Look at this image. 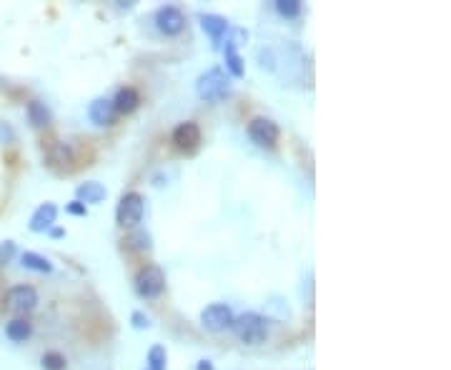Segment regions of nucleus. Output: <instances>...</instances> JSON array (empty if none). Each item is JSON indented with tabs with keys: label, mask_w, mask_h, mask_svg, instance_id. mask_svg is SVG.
<instances>
[{
	"label": "nucleus",
	"mask_w": 451,
	"mask_h": 370,
	"mask_svg": "<svg viewBox=\"0 0 451 370\" xmlns=\"http://www.w3.org/2000/svg\"><path fill=\"white\" fill-rule=\"evenodd\" d=\"M276 11L283 18H296L301 16V3L298 0H276Z\"/></svg>",
	"instance_id": "aec40b11"
},
{
	"label": "nucleus",
	"mask_w": 451,
	"mask_h": 370,
	"mask_svg": "<svg viewBox=\"0 0 451 370\" xmlns=\"http://www.w3.org/2000/svg\"><path fill=\"white\" fill-rule=\"evenodd\" d=\"M51 235H53V238H63V235H66V230H63V228H51Z\"/></svg>",
	"instance_id": "bb28decb"
},
{
	"label": "nucleus",
	"mask_w": 451,
	"mask_h": 370,
	"mask_svg": "<svg viewBox=\"0 0 451 370\" xmlns=\"http://www.w3.org/2000/svg\"><path fill=\"white\" fill-rule=\"evenodd\" d=\"M21 263H23V268L36 270V273H51V270H53L51 260L43 258V255H38V253H23Z\"/></svg>",
	"instance_id": "a211bd4d"
},
{
	"label": "nucleus",
	"mask_w": 451,
	"mask_h": 370,
	"mask_svg": "<svg viewBox=\"0 0 451 370\" xmlns=\"http://www.w3.org/2000/svg\"><path fill=\"white\" fill-rule=\"evenodd\" d=\"M226 68H228V73H231L233 78H243V73H246V68H243V58L238 56L236 46H233L231 41H226Z\"/></svg>",
	"instance_id": "f3484780"
},
{
	"label": "nucleus",
	"mask_w": 451,
	"mask_h": 370,
	"mask_svg": "<svg viewBox=\"0 0 451 370\" xmlns=\"http://www.w3.org/2000/svg\"><path fill=\"white\" fill-rule=\"evenodd\" d=\"M106 195H108L106 185H103V183H98V180H86V183H81V185L76 188V200H81L83 205L103 203V200H106Z\"/></svg>",
	"instance_id": "9b49d317"
},
{
	"label": "nucleus",
	"mask_w": 451,
	"mask_h": 370,
	"mask_svg": "<svg viewBox=\"0 0 451 370\" xmlns=\"http://www.w3.org/2000/svg\"><path fill=\"white\" fill-rule=\"evenodd\" d=\"M113 106H116V113H121V115H131V113L141 106V93L131 86L121 88V91L116 93V98H113Z\"/></svg>",
	"instance_id": "ddd939ff"
},
{
	"label": "nucleus",
	"mask_w": 451,
	"mask_h": 370,
	"mask_svg": "<svg viewBox=\"0 0 451 370\" xmlns=\"http://www.w3.org/2000/svg\"><path fill=\"white\" fill-rule=\"evenodd\" d=\"M156 26H158V31L166 33V36H178V33L183 31V26H186L183 11H181V8H176V6L158 8V13H156Z\"/></svg>",
	"instance_id": "6e6552de"
},
{
	"label": "nucleus",
	"mask_w": 451,
	"mask_h": 370,
	"mask_svg": "<svg viewBox=\"0 0 451 370\" xmlns=\"http://www.w3.org/2000/svg\"><path fill=\"white\" fill-rule=\"evenodd\" d=\"M201 28L208 33L211 41L218 43L221 38L228 33V28H231V26H228V21H226L223 16H216V13H203V16H201Z\"/></svg>",
	"instance_id": "4468645a"
},
{
	"label": "nucleus",
	"mask_w": 451,
	"mask_h": 370,
	"mask_svg": "<svg viewBox=\"0 0 451 370\" xmlns=\"http://www.w3.org/2000/svg\"><path fill=\"white\" fill-rule=\"evenodd\" d=\"M128 243L133 245L136 250H148L151 248V235L146 233V230H136V233L128 238Z\"/></svg>",
	"instance_id": "4be33fe9"
},
{
	"label": "nucleus",
	"mask_w": 451,
	"mask_h": 370,
	"mask_svg": "<svg viewBox=\"0 0 451 370\" xmlns=\"http://www.w3.org/2000/svg\"><path fill=\"white\" fill-rule=\"evenodd\" d=\"M6 305L11 313H18V315L31 313L38 305V290L33 288V285H16V288L8 290Z\"/></svg>",
	"instance_id": "423d86ee"
},
{
	"label": "nucleus",
	"mask_w": 451,
	"mask_h": 370,
	"mask_svg": "<svg viewBox=\"0 0 451 370\" xmlns=\"http://www.w3.org/2000/svg\"><path fill=\"white\" fill-rule=\"evenodd\" d=\"M196 93H198L201 101L206 103H218L228 96V76H226L223 68L213 66L206 73H201L198 81H196Z\"/></svg>",
	"instance_id": "f257e3e1"
},
{
	"label": "nucleus",
	"mask_w": 451,
	"mask_h": 370,
	"mask_svg": "<svg viewBox=\"0 0 451 370\" xmlns=\"http://www.w3.org/2000/svg\"><path fill=\"white\" fill-rule=\"evenodd\" d=\"M143 213H146L143 195L136 193V190H131V193H126L123 198L118 200V208H116V223H118L121 228H136V225L143 220Z\"/></svg>",
	"instance_id": "7ed1b4c3"
},
{
	"label": "nucleus",
	"mask_w": 451,
	"mask_h": 370,
	"mask_svg": "<svg viewBox=\"0 0 451 370\" xmlns=\"http://www.w3.org/2000/svg\"><path fill=\"white\" fill-rule=\"evenodd\" d=\"M173 143H176V148L178 150H183V153H193L196 148H198V143H201V128H198V123H193V120H186V123H178V125L173 128Z\"/></svg>",
	"instance_id": "1a4fd4ad"
},
{
	"label": "nucleus",
	"mask_w": 451,
	"mask_h": 370,
	"mask_svg": "<svg viewBox=\"0 0 451 370\" xmlns=\"http://www.w3.org/2000/svg\"><path fill=\"white\" fill-rule=\"evenodd\" d=\"M66 213L78 215V218H86V215H88V205H83L81 200H71V203L66 205Z\"/></svg>",
	"instance_id": "b1692460"
},
{
	"label": "nucleus",
	"mask_w": 451,
	"mask_h": 370,
	"mask_svg": "<svg viewBox=\"0 0 451 370\" xmlns=\"http://www.w3.org/2000/svg\"><path fill=\"white\" fill-rule=\"evenodd\" d=\"M51 111L43 101H31L28 103V120H31L33 128H46L51 123Z\"/></svg>",
	"instance_id": "2eb2a0df"
},
{
	"label": "nucleus",
	"mask_w": 451,
	"mask_h": 370,
	"mask_svg": "<svg viewBox=\"0 0 451 370\" xmlns=\"http://www.w3.org/2000/svg\"><path fill=\"white\" fill-rule=\"evenodd\" d=\"M41 365H43V370H66L68 368V360H66V355H61V353H56V350H51V353H46L41 358Z\"/></svg>",
	"instance_id": "6ab92c4d"
},
{
	"label": "nucleus",
	"mask_w": 451,
	"mask_h": 370,
	"mask_svg": "<svg viewBox=\"0 0 451 370\" xmlns=\"http://www.w3.org/2000/svg\"><path fill=\"white\" fill-rule=\"evenodd\" d=\"M88 118H91L96 125H113L118 113H116V106H113L111 98H96V101L88 106Z\"/></svg>",
	"instance_id": "9d476101"
},
{
	"label": "nucleus",
	"mask_w": 451,
	"mask_h": 370,
	"mask_svg": "<svg viewBox=\"0 0 451 370\" xmlns=\"http://www.w3.org/2000/svg\"><path fill=\"white\" fill-rule=\"evenodd\" d=\"M31 333H33V325L28 323L26 318H16L6 325V335L13 340V343H23V340L31 338Z\"/></svg>",
	"instance_id": "dca6fc26"
},
{
	"label": "nucleus",
	"mask_w": 451,
	"mask_h": 370,
	"mask_svg": "<svg viewBox=\"0 0 451 370\" xmlns=\"http://www.w3.org/2000/svg\"><path fill=\"white\" fill-rule=\"evenodd\" d=\"M56 218H58V208L53 203L38 205L36 213H33V218H31V230L33 233H46V230L53 228Z\"/></svg>",
	"instance_id": "f8f14e48"
},
{
	"label": "nucleus",
	"mask_w": 451,
	"mask_h": 370,
	"mask_svg": "<svg viewBox=\"0 0 451 370\" xmlns=\"http://www.w3.org/2000/svg\"><path fill=\"white\" fill-rule=\"evenodd\" d=\"M131 320H133L136 328H148V315H143L141 310H136L133 318H131Z\"/></svg>",
	"instance_id": "393cba45"
},
{
	"label": "nucleus",
	"mask_w": 451,
	"mask_h": 370,
	"mask_svg": "<svg viewBox=\"0 0 451 370\" xmlns=\"http://www.w3.org/2000/svg\"><path fill=\"white\" fill-rule=\"evenodd\" d=\"M248 138L261 148H273L278 143V138H281V128L271 118L258 115L248 123Z\"/></svg>",
	"instance_id": "39448f33"
},
{
	"label": "nucleus",
	"mask_w": 451,
	"mask_h": 370,
	"mask_svg": "<svg viewBox=\"0 0 451 370\" xmlns=\"http://www.w3.org/2000/svg\"><path fill=\"white\" fill-rule=\"evenodd\" d=\"M166 288V275L158 265H143L136 275V293L146 300H153L163 293Z\"/></svg>",
	"instance_id": "20e7f679"
},
{
	"label": "nucleus",
	"mask_w": 451,
	"mask_h": 370,
	"mask_svg": "<svg viewBox=\"0 0 451 370\" xmlns=\"http://www.w3.org/2000/svg\"><path fill=\"white\" fill-rule=\"evenodd\" d=\"M148 370H166V350L161 345L148 350Z\"/></svg>",
	"instance_id": "412c9836"
},
{
	"label": "nucleus",
	"mask_w": 451,
	"mask_h": 370,
	"mask_svg": "<svg viewBox=\"0 0 451 370\" xmlns=\"http://www.w3.org/2000/svg\"><path fill=\"white\" fill-rule=\"evenodd\" d=\"M233 330H236L238 340L246 345H258L268 338V320L258 313H241L233 318Z\"/></svg>",
	"instance_id": "f03ea898"
},
{
	"label": "nucleus",
	"mask_w": 451,
	"mask_h": 370,
	"mask_svg": "<svg viewBox=\"0 0 451 370\" xmlns=\"http://www.w3.org/2000/svg\"><path fill=\"white\" fill-rule=\"evenodd\" d=\"M16 255V243L13 240H6V243H0V265H8Z\"/></svg>",
	"instance_id": "5701e85b"
},
{
	"label": "nucleus",
	"mask_w": 451,
	"mask_h": 370,
	"mask_svg": "<svg viewBox=\"0 0 451 370\" xmlns=\"http://www.w3.org/2000/svg\"><path fill=\"white\" fill-rule=\"evenodd\" d=\"M196 370H213V365H211V360H201V363L196 365Z\"/></svg>",
	"instance_id": "a878e982"
},
{
	"label": "nucleus",
	"mask_w": 451,
	"mask_h": 370,
	"mask_svg": "<svg viewBox=\"0 0 451 370\" xmlns=\"http://www.w3.org/2000/svg\"><path fill=\"white\" fill-rule=\"evenodd\" d=\"M201 325H203L206 330H211V333H221V330L231 328V325H233L231 308H228L226 303L206 305L203 313H201Z\"/></svg>",
	"instance_id": "0eeeda50"
}]
</instances>
